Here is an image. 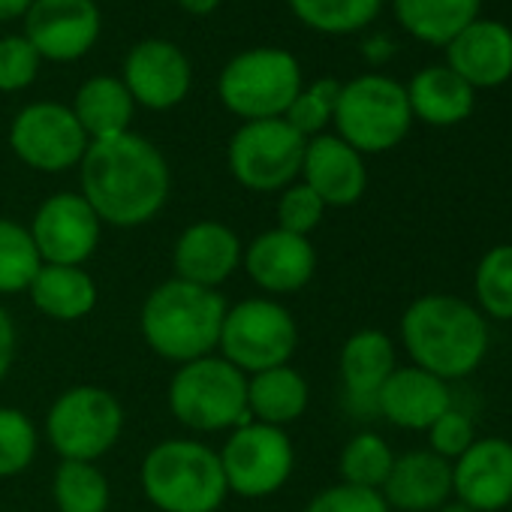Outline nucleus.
Returning a JSON list of instances; mask_svg holds the SVG:
<instances>
[{
    "label": "nucleus",
    "mask_w": 512,
    "mask_h": 512,
    "mask_svg": "<svg viewBox=\"0 0 512 512\" xmlns=\"http://www.w3.org/2000/svg\"><path fill=\"white\" fill-rule=\"evenodd\" d=\"M82 196L100 223L136 229L151 223L172 190V172L154 142L139 133H121L88 145L82 163Z\"/></svg>",
    "instance_id": "obj_1"
},
{
    "label": "nucleus",
    "mask_w": 512,
    "mask_h": 512,
    "mask_svg": "<svg viewBox=\"0 0 512 512\" xmlns=\"http://www.w3.org/2000/svg\"><path fill=\"white\" fill-rule=\"evenodd\" d=\"M401 344L416 368L449 383L482 365L488 353V323L470 302L428 293L404 311Z\"/></svg>",
    "instance_id": "obj_2"
},
{
    "label": "nucleus",
    "mask_w": 512,
    "mask_h": 512,
    "mask_svg": "<svg viewBox=\"0 0 512 512\" xmlns=\"http://www.w3.org/2000/svg\"><path fill=\"white\" fill-rule=\"evenodd\" d=\"M223 317L226 302L217 290L172 278L148 293L139 314V329L145 344L160 359L187 365L217 350Z\"/></svg>",
    "instance_id": "obj_3"
},
{
    "label": "nucleus",
    "mask_w": 512,
    "mask_h": 512,
    "mask_svg": "<svg viewBox=\"0 0 512 512\" xmlns=\"http://www.w3.org/2000/svg\"><path fill=\"white\" fill-rule=\"evenodd\" d=\"M139 482L160 512H214L229 494L220 455L187 437L157 443L142 458Z\"/></svg>",
    "instance_id": "obj_4"
},
{
    "label": "nucleus",
    "mask_w": 512,
    "mask_h": 512,
    "mask_svg": "<svg viewBox=\"0 0 512 512\" xmlns=\"http://www.w3.org/2000/svg\"><path fill=\"white\" fill-rule=\"evenodd\" d=\"M169 410L190 431H226L250 422L247 377L223 356H202L169 380Z\"/></svg>",
    "instance_id": "obj_5"
},
{
    "label": "nucleus",
    "mask_w": 512,
    "mask_h": 512,
    "mask_svg": "<svg viewBox=\"0 0 512 512\" xmlns=\"http://www.w3.org/2000/svg\"><path fill=\"white\" fill-rule=\"evenodd\" d=\"M302 67L293 52L260 46L235 55L220 79V103L241 121L284 118L296 94L302 91Z\"/></svg>",
    "instance_id": "obj_6"
},
{
    "label": "nucleus",
    "mask_w": 512,
    "mask_h": 512,
    "mask_svg": "<svg viewBox=\"0 0 512 512\" xmlns=\"http://www.w3.org/2000/svg\"><path fill=\"white\" fill-rule=\"evenodd\" d=\"M332 124L338 127L335 136H341L362 157L392 151L404 142L413 124L407 91L389 76H359L341 85Z\"/></svg>",
    "instance_id": "obj_7"
},
{
    "label": "nucleus",
    "mask_w": 512,
    "mask_h": 512,
    "mask_svg": "<svg viewBox=\"0 0 512 512\" xmlns=\"http://www.w3.org/2000/svg\"><path fill=\"white\" fill-rule=\"evenodd\" d=\"M220 356L244 377L290 365L299 347L293 314L272 299H247L226 308L220 329Z\"/></svg>",
    "instance_id": "obj_8"
},
{
    "label": "nucleus",
    "mask_w": 512,
    "mask_h": 512,
    "mask_svg": "<svg viewBox=\"0 0 512 512\" xmlns=\"http://www.w3.org/2000/svg\"><path fill=\"white\" fill-rule=\"evenodd\" d=\"M124 431L121 401L100 386H73L55 398L46 416V434L61 461H97Z\"/></svg>",
    "instance_id": "obj_9"
},
{
    "label": "nucleus",
    "mask_w": 512,
    "mask_h": 512,
    "mask_svg": "<svg viewBox=\"0 0 512 512\" xmlns=\"http://www.w3.org/2000/svg\"><path fill=\"white\" fill-rule=\"evenodd\" d=\"M305 145L308 139L284 118L244 121L229 139V172L256 193L284 190L302 175Z\"/></svg>",
    "instance_id": "obj_10"
},
{
    "label": "nucleus",
    "mask_w": 512,
    "mask_h": 512,
    "mask_svg": "<svg viewBox=\"0 0 512 512\" xmlns=\"http://www.w3.org/2000/svg\"><path fill=\"white\" fill-rule=\"evenodd\" d=\"M217 455L226 488L238 497H269L281 491L296 467V449L287 431L253 419L232 428Z\"/></svg>",
    "instance_id": "obj_11"
},
{
    "label": "nucleus",
    "mask_w": 512,
    "mask_h": 512,
    "mask_svg": "<svg viewBox=\"0 0 512 512\" xmlns=\"http://www.w3.org/2000/svg\"><path fill=\"white\" fill-rule=\"evenodd\" d=\"M91 139L64 103H31L10 124V148L37 172H67L82 163Z\"/></svg>",
    "instance_id": "obj_12"
},
{
    "label": "nucleus",
    "mask_w": 512,
    "mask_h": 512,
    "mask_svg": "<svg viewBox=\"0 0 512 512\" xmlns=\"http://www.w3.org/2000/svg\"><path fill=\"white\" fill-rule=\"evenodd\" d=\"M28 229L43 263L82 266L100 244L103 223L82 193L61 190L37 208Z\"/></svg>",
    "instance_id": "obj_13"
},
{
    "label": "nucleus",
    "mask_w": 512,
    "mask_h": 512,
    "mask_svg": "<svg viewBox=\"0 0 512 512\" xmlns=\"http://www.w3.org/2000/svg\"><path fill=\"white\" fill-rule=\"evenodd\" d=\"M103 16L94 0H34L25 16V40L43 61L67 64L85 58L100 40Z\"/></svg>",
    "instance_id": "obj_14"
},
{
    "label": "nucleus",
    "mask_w": 512,
    "mask_h": 512,
    "mask_svg": "<svg viewBox=\"0 0 512 512\" xmlns=\"http://www.w3.org/2000/svg\"><path fill=\"white\" fill-rule=\"evenodd\" d=\"M121 82L130 91L133 103L151 112H166L187 97L193 70L178 46L151 37V40H139L127 52Z\"/></svg>",
    "instance_id": "obj_15"
},
{
    "label": "nucleus",
    "mask_w": 512,
    "mask_h": 512,
    "mask_svg": "<svg viewBox=\"0 0 512 512\" xmlns=\"http://www.w3.org/2000/svg\"><path fill=\"white\" fill-rule=\"evenodd\" d=\"M244 272L266 293H299L311 284L317 272V250L308 235H293L284 229H269L256 235L244 253Z\"/></svg>",
    "instance_id": "obj_16"
},
{
    "label": "nucleus",
    "mask_w": 512,
    "mask_h": 512,
    "mask_svg": "<svg viewBox=\"0 0 512 512\" xmlns=\"http://www.w3.org/2000/svg\"><path fill=\"white\" fill-rule=\"evenodd\" d=\"M452 497L473 512H497L512 503V443L506 437H476L452 461Z\"/></svg>",
    "instance_id": "obj_17"
},
{
    "label": "nucleus",
    "mask_w": 512,
    "mask_h": 512,
    "mask_svg": "<svg viewBox=\"0 0 512 512\" xmlns=\"http://www.w3.org/2000/svg\"><path fill=\"white\" fill-rule=\"evenodd\" d=\"M241 253V238L229 226L217 220H196L178 235L172 247L175 278L205 290H217L241 266Z\"/></svg>",
    "instance_id": "obj_18"
},
{
    "label": "nucleus",
    "mask_w": 512,
    "mask_h": 512,
    "mask_svg": "<svg viewBox=\"0 0 512 512\" xmlns=\"http://www.w3.org/2000/svg\"><path fill=\"white\" fill-rule=\"evenodd\" d=\"M302 184H308L326 208H347L365 196L368 169L362 154L341 136L320 133L305 145Z\"/></svg>",
    "instance_id": "obj_19"
},
{
    "label": "nucleus",
    "mask_w": 512,
    "mask_h": 512,
    "mask_svg": "<svg viewBox=\"0 0 512 512\" xmlns=\"http://www.w3.org/2000/svg\"><path fill=\"white\" fill-rule=\"evenodd\" d=\"M449 407V383L416 365L395 368L377 392V416L407 431H428Z\"/></svg>",
    "instance_id": "obj_20"
},
{
    "label": "nucleus",
    "mask_w": 512,
    "mask_h": 512,
    "mask_svg": "<svg viewBox=\"0 0 512 512\" xmlns=\"http://www.w3.org/2000/svg\"><path fill=\"white\" fill-rule=\"evenodd\" d=\"M446 67L473 91L512 79V31L491 19H476L446 46Z\"/></svg>",
    "instance_id": "obj_21"
},
{
    "label": "nucleus",
    "mask_w": 512,
    "mask_h": 512,
    "mask_svg": "<svg viewBox=\"0 0 512 512\" xmlns=\"http://www.w3.org/2000/svg\"><path fill=\"white\" fill-rule=\"evenodd\" d=\"M380 494L392 512H437L452 497V461L431 449L395 455Z\"/></svg>",
    "instance_id": "obj_22"
},
{
    "label": "nucleus",
    "mask_w": 512,
    "mask_h": 512,
    "mask_svg": "<svg viewBox=\"0 0 512 512\" xmlns=\"http://www.w3.org/2000/svg\"><path fill=\"white\" fill-rule=\"evenodd\" d=\"M398 368L395 344L380 329H362L341 350V380L359 416H377V392Z\"/></svg>",
    "instance_id": "obj_23"
},
{
    "label": "nucleus",
    "mask_w": 512,
    "mask_h": 512,
    "mask_svg": "<svg viewBox=\"0 0 512 512\" xmlns=\"http://www.w3.org/2000/svg\"><path fill=\"white\" fill-rule=\"evenodd\" d=\"M407 91V103L413 118L431 127H452L473 115L476 91L449 67H425L419 70Z\"/></svg>",
    "instance_id": "obj_24"
},
{
    "label": "nucleus",
    "mask_w": 512,
    "mask_h": 512,
    "mask_svg": "<svg viewBox=\"0 0 512 512\" xmlns=\"http://www.w3.org/2000/svg\"><path fill=\"white\" fill-rule=\"evenodd\" d=\"M28 293L34 308L55 323L85 320L100 299L94 278L82 266H49V263H43Z\"/></svg>",
    "instance_id": "obj_25"
},
{
    "label": "nucleus",
    "mask_w": 512,
    "mask_h": 512,
    "mask_svg": "<svg viewBox=\"0 0 512 512\" xmlns=\"http://www.w3.org/2000/svg\"><path fill=\"white\" fill-rule=\"evenodd\" d=\"M308 380L293 368H269L247 377V413L253 422L284 428L308 410Z\"/></svg>",
    "instance_id": "obj_26"
},
{
    "label": "nucleus",
    "mask_w": 512,
    "mask_h": 512,
    "mask_svg": "<svg viewBox=\"0 0 512 512\" xmlns=\"http://www.w3.org/2000/svg\"><path fill=\"white\" fill-rule=\"evenodd\" d=\"M70 109H73L76 121L82 124L85 136L91 142H97V139H112V136L127 133L136 103H133V97L124 88L121 79H115V76H91L76 91V100H73Z\"/></svg>",
    "instance_id": "obj_27"
},
{
    "label": "nucleus",
    "mask_w": 512,
    "mask_h": 512,
    "mask_svg": "<svg viewBox=\"0 0 512 512\" xmlns=\"http://www.w3.org/2000/svg\"><path fill=\"white\" fill-rule=\"evenodd\" d=\"M398 25L428 43L449 46L467 25L476 22L482 0H392Z\"/></svg>",
    "instance_id": "obj_28"
},
{
    "label": "nucleus",
    "mask_w": 512,
    "mask_h": 512,
    "mask_svg": "<svg viewBox=\"0 0 512 512\" xmlns=\"http://www.w3.org/2000/svg\"><path fill=\"white\" fill-rule=\"evenodd\" d=\"M52 497L58 512H106L112 491L94 461H61L52 479Z\"/></svg>",
    "instance_id": "obj_29"
},
{
    "label": "nucleus",
    "mask_w": 512,
    "mask_h": 512,
    "mask_svg": "<svg viewBox=\"0 0 512 512\" xmlns=\"http://www.w3.org/2000/svg\"><path fill=\"white\" fill-rule=\"evenodd\" d=\"M40 269L43 260L31 238V229L22 226L19 220L0 217V293L4 296L28 293Z\"/></svg>",
    "instance_id": "obj_30"
},
{
    "label": "nucleus",
    "mask_w": 512,
    "mask_h": 512,
    "mask_svg": "<svg viewBox=\"0 0 512 512\" xmlns=\"http://www.w3.org/2000/svg\"><path fill=\"white\" fill-rule=\"evenodd\" d=\"M293 16L320 34H356L368 28L383 0H287Z\"/></svg>",
    "instance_id": "obj_31"
},
{
    "label": "nucleus",
    "mask_w": 512,
    "mask_h": 512,
    "mask_svg": "<svg viewBox=\"0 0 512 512\" xmlns=\"http://www.w3.org/2000/svg\"><path fill=\"white\" fill-rule=\"evenodd\" d=\"M392 464H395L392 446L374 431H362L353 440H347V446L341 449V458H338L344 485L371 488V491H380L386 485Z\"/></svg>",
    "instance_id": "obj_32"
},
{
    "label": "nucleus",
    "mask_w": 512,
    "mask_h": 512,
    "mask_svg": "<svg viewBox=\"0 0 512 512\" xmlns=\"http://www.w3.org/2000/svg\"><path fill=\"white\" fill-rule=\"evenodd\" d=\"M479 314L509 323L512 320V244L491 247L473 275Z\"/></svg>",
    "instance_id": "obj_33"
},
{
    "label": "nucleus",
    "mask_w": 512,
    "mask_h": 512,
    "mask_svg": "<svg viewBox=\"0 0 512 512\" xmlns=\"http://www.w3.org/2000/svg\"><path fill=\"white\" fill-rule=\"evenodd\" d=\"M338 94H341V82H335V79H317L314 85H302V91L290 103L284 121L305 139H314L332 124Z\"/></svg>",
    "instance_id": "obj_34"
},
{
    "label": "nucleus",
    "mask_w": 512,
    "mask_h": 512,
    "mask_svg": "<svg viewBox=\"0 0 512 512\" xmlns=\"http://www.w3.org/2000/svg\"><path fill=\"white\" fill-rule=\"evenodd\" d=\"M40 437L28 413L16 407H0V479L19 476L34 464Z\"/></svg>",
    "instance_id": "obj_35"
},
{
    "label": "nucleus",
    "mask_w": 512,
    "mask_h": 512,
    "mask_svg": "<svg viewBox=\"0 0 512 512\" xmlns=\"http://www.w3.org/2000/svg\"><path fill=\"white\" fill-rule=\"evenodd\" d=\"M323 214H326V205L308 184L296 181V184L281 190L278 229L293 232V235H311L323 223Z\"/></svg>",
    "instance_id": "obj_36"
},
{
    "label": "nucleus",
    "mask_w": 512,
    "mask_h": 512,
    "mask_svg": "<svg viewBox=\"0 0 512 512\" xmlns=\"http://www.w3.org/2000/svg\"><path fill=\"white\" fill-rule=\"evenodd\" d=\"M40 52L25 37H4L0 40V91L16 94L28 88L40 73Z\"/></svg>",
    "instance_id": "obj_37"
},
{
    "label": "nucleus",
    "mask_w": 512,
    "mask_h": 512,
    "mask_svg": "<svg viewBox=\"0 0 512 512\" xmlns=\"http://www.w3.org/2000/svg\"><path fill=\"white\" fill-rule=\"evenodd\" d=\"M476 440V425L473 419L464 413V410H455L449 407L431 428H428V443H431V452H437L440 458L446 461H455L461 458Z\"/></svg>",
    "instance_id": "obj_38"
},
{
    "label": "nucleus",
    "mask_w": 512,
    "mask_h": 512,
    "mask_svg": "<svg viewBox=\"0 0 512 512\" xmlns=\"http://www.w3.org/2000/svg\"><path fill=\"white\" fill-rule=\"evenodd\" d=\"M305 512H392L380 491L356 488V485H332L320 491Z\"/></svg>",
    "instance_id": "obj_39"
},
{
    "label": "nucleus",
    "mask_w": 512,
    "mask_h": 512,
    "mask_svg": "<svg viewBox=\"0 0 512 512\" xmlns=\"http://www.w3.org/2000/svg\"><path fill=\"white\" fill-rule=\"evenodd\" d=\"M16 323L10 317V311L0 305V380H4L13 368V359H16Z\"/></svg>",
    "instance_id": "obj_40"
},
{
    "label": "nucleus",
    "mask_w": 512,
    "mask_h": 512,
    "mask_svg": "<svg viewBox=\"0 0 512 512\" xmlns=\"http://www.w3.org/2000/svg\"><path fill=\"white\" fill-rule=\"evenodd\" d=\"M34 0H0V22H13L19 16H28Z\"/></svg>",
    "instance_id": "obj_41"
},
{
    "label": "nucleus",
    "mask_w": 512,
    "mask_h": 512,
    "mask_svg": "<svg viewBox=\"0 0 512 512\" xmlns=\"http://www.w3.org/2000/svg\"><path fill=\"white\" fill-rule=\"evenodd\" d=\"M178 7H181L187 16L205 19V16H211V13L220 7V0H178Z\"/></svg>",
    "instance_id": "obj_42"
},
{
    "label": "nucleus",
    "mask_w": 512,
    "mask_h": 512,
    "mask_svg": "<svg viewBox=\"0 0 512 512\" xmlns=\"http://www.w3.org/2000/svg\"><path fill=\"white\" fill-rule=\"evenodd\" d=\"M437 512H473V509H470L467 503H461V500L449 497V500H446V503H443V506H440Z\"/></svg>",
    "instance_id": "obj_43"
},
{
    "label": "nucleus",
    "mask_w": 512,
    "mask_h": 512,
    "mask_svg": "<svg viewBox=\"0 0 512 512\" xmlns=\"http://www.w3.org/2000/svg\"><path fill=\"white\" fill-rule=\"evenodd\" d=\"M509 512H512V503H509Z\"/></svg>",
    "instance_id": "obj_44"
}]
</instances>
